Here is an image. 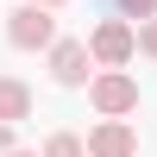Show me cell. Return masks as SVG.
I'll return each instance as SVG.
<instances>
[{
  "mask_svg": "<svg viewBox=\"0 0 157 157\" xmlns=\"http://www.w3.org/2000/svg\"><path fill=\"white\" fill-rule=\"evenodd\" d=\"M6 38H13L19 50H44V44H57V19H50V6L25 0V6L6 19Z\"/></svg>",
  "mask_w": 157,
  "mask_h": 157,
  "instance_id": "1",
  "label": "cell"
},
{
  "mask_svg": "<svg viewBox=\"0 0 157 157\" xmlns=\"http://www.w3.org/2000/svg\"><path fill=\"white\" fill-rule=\"evenodd\" d=\"M132 50H138V32H132L126 19H107V25H94V38H88V57H94V63H107V69L132 63Z\"/></svg>",
  "mask_w": 157,
  "mask_h": 157,
  "instance_id": "2",
  "label": "cell"
},
{
  "mask_svg": "<svg viewBox=\"0 0 157 157\" xmlns=\"http://www.w3.org/2000/svg\"><path fill=\"white\" fill-rule=\"evenodd\" d=\"M88 101H94L107 120H120V113L138 107V82H132L126 69H107V75H94V82H88Z\"/></svg>",
  "mask_w": 157,
  "mask_h": 157,
  "instance_id": "3",
  "label": "cell"
},
{
  "mask_svg": "<svg viewBox=\"0 0 157 157\" xmlns=\"http://www.w3.org/2000/svg\"><path fill=\"white\" fill-rule=\"evenodd\" d=\"M88 157H138V132L126 120H101L88 132Z\"/></svg>",
  "mask_w": 157,
  "mask_h": 157,
  "instance_id": "4",
  "label": "cell"
},
{
  "mask_svg": "<svg viewBox=\"0 0 157 157\" xmlns=\"http://www.w3.org/2000/svg\"><path fill=\"white\" fill-rule=\"evenodd\" d=\"M88 44H75V38H63V44H50V75H57L63 88H82L88 82Z\"/></svg>",
  "mask_w": 157,
  "mask_h": 157,
  "instance_id": "5",
  "label": "cell"
},
{
  "mask_svg": "<svg viewBox=\"0 0 157 157\" xmlns=\"http://www.w3.org/2000/svg\"><path fill=\"white\" fill-rule=\"evenodd\" d=\"M25 113H32V88L25 82H13V75H0V120H25Z\"/></svg>",
  "mask_w": 157,
  "mask_h": 157,
  "instance_id": "6",
  "label": "cell"
},
{
  "mask_svg": "<svg viewBox=\"0 0 157 157\" xmlns=\"http://www.w3.org/2000/svg\"><path fill=\"white\" fill-rule=\"evenodd\" d=\"M44 157H88V145H82L75 132H57V138L44 145Z\"/></svg>",
  "mask_w": 157,
  "mask_h": 157,
  "instance_id": "7",
  "label": "cell"
},
{
  "mask_svg": "<svg viewBox=\"0 0 157 157\" xmlns=\"http://www.w3.org/2000/svg\"><path fill=\"white\" fill-rule=\"evenodd\" d=\"M138 50H145V57H157V13L138 25Z\"/></svg>",
  "mask_w": 157,
  "mask_h": 157,
  "instance_id": "8",
  "label": "cell"
},
{
  "mask_svg": "<svg viewBox=\"0 0 157 157\" xmlns=\"http://www.w3.org/2000/svg\"><path fill=\"white\" fill-rule=\"evenodd\" d=\"M120 6H126V19H151V13H157V0H120Z\"/></svg>",
  "mask_w": 157,
  "mask_h": 157,
  "instance_id": "9",
  "label": "cell"
},
{
  "mask_svg": "<svg viewBox=\"0 0 157 157\" xmlns=\"http://www.w3.org/2000/svg\"><path fill=\"white\" fill-rule=\"evenodd\" d=\"M6 145H13V126H6V120H0V151H6Z\"/></svg>",
  "mask_w": 157,
  "mask_h": 157,
  "instance_id": "10",
  "label": "cell"
},
{
  "mask_svg": "<svg viewBox=\"0 0 157 157\" xmlns=\"http://www.w3.org/2000/svg\"><path fill=\"white\" fill-rule=\"evenodd\" d=\"M0 157H38V151H13V145H6V151H0Z\"/></svg>",
  "mask_w": 157,
  "mask_h": 157,
  "instance_id": "11",
  "label": "cell"
},
{
  "mask_svg": "<svg viewBox=\"0 0 157 157\" xmlns=\"http://www.w3.org/2000/svg\"><path fill=\"white\" fill-rule=\"evenodd\" d=\"M38 6H63V0H38Z\"/></svg>",
  "mask_w": 157,
  "mask_h": 157,
  "instance_id": "12",
  "label": "cell"
}]
</instances>
